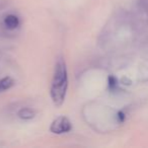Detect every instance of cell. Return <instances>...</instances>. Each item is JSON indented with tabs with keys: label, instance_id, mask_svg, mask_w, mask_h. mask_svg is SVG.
Returning <instances> with one entry per match:
<instances>
[{
	"label": "cell",
	"instance_id": "cell-1",
	"mask_svg": "<svg viewBox=\"0 0 148 148\" xmlns=\"http://www.w3.org/2000/svg\"><path fill=\"white\" fill-rule=\"evenodd\" d=\"M68 89V72L66 63L62 58L57 60L54 69L53 78H52L51 95L52 101L56 107H61L64 103Z\"/></svg>",
	"mask_w": 148,
	"mask_h": 148
},
{
	"label": "cell",
	"instance_id": "cell-4",
	"mask_svg": "<svg viewBox=\"0 0 148 148\" xmlns=\"http://www.w3.org/2000/svg\"><path fill=\"white\" fill-rule=\"evenodd\" d=\"M18 118H21V120H25V121H29L35 118L36 112L33 109H29V108H23L18 111L17 113Z\"/></svg>",
	"mask_w": 148,
	"mask_h": 148
},
{
	"label": "cell",
	"instance_id": "cell-5",
	"mask_svg": "<svg viewBox=\"0 0 148 148\" xmlns=\"http://www.w3.org/2000/svg\"><path fill=\"white\" fill-rule=\"evenodd\" d=\"M14 84V80L12 77L10 76H5L2 79H0V91L8 90L9 88L13 86Z\"/></svg>",
	"mask_w": 148,
	"mask_h": 148
},
{
	"label": "cell",
	"instance_id": "cell-7",
	"mask_svg": "<svg viewBox=\"0 0 148 148\" xmlns=\"http://www.w3.org/2000/svg\"><path fill=\"white\" fill-rule=\"evenodd\" d=\"M118 119H119V121H120V122H123V121H124V119H125V116H124V114L120 112V113L118 114Z\"/></svg>",
	"mask_w": 148,
	"mask_h": 148
},
{
	"label": "cell",
	"instance_id": "cell-2",
	"mask_svg": "<svg viewBox=\"0 0 148 148\" xmlns=\"http://www.w3.org/2000/svg\"><path fill=\"white\" fill-rule=\"evenodd\" d=\"M71 129L72 123L67 117H64V116L56 118L50 126V132H52L53 134H57V135L68 133L71 131Z\"/></svg>",
	"mask_w": 148,
	"mask_h": 148
},
{
	"label": "cell",
	"instance_id": "cell-6",
	"mask_svg": "<svg viewBox=\"0 0 148 148\" xmlns=\"http://www.w3.org/2000/svg\"><path fill=\"white\" fill-rule=\"evenodd\" d=\"M117 84H118V81L117 79H116V77L114 76H110L109 77V87L112 89V90H114V89L117 87Z\"/></svg>",
	"mask_w": 148,
	"mask_h": 148
},
{
	"label": "cell",
	"instance_id": "cell-3",
	"mask_svg": "<svg viewBox=\"0 0 148 148\" xmlns=\"http://www.w3.org/2000/svg\"><path fill=\"white\" fill-rule=\"evenodd\" d=\"M4 25L7 29H14L19 25V18L14 14H8L4 18Z\"/></svg>",
	"mask_w": 148,
	"mask_h": 148
}]
</instances>
